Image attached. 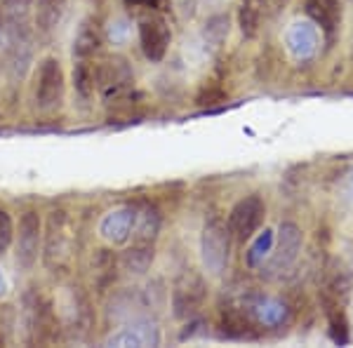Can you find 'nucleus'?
I'll use <instances>...</instances> for the list:
<instances>
[{
    "instance_id": "nucleus-1",
    "label": "nucleus",
    "mask_w": 353,
    "mask_h": 348,
    "mask_svg": "<svg viewBox=\"0 0 353 348\" xmlns=\"http://www.w3.org/2000/svg\"><path fill=\"white\" fill-rule=\"evenodd\" d=\"M353 296V276L341 259H330L323 268L321 306L327 320V334L334 344L346 346L351 341L349 306Z\"/></svg>"
},
{
    "instance_id": "nucleus-2",
    "label": "nucleus",
    "mask_w": 353,
    "mask_h": 348,
    "mask_svg": "<svg viewBox=\"0 0 353 348\" xmlns=\"http://www.w3.org/2000/svg\"><path fill=\"white\" fill-rule=\"evenodd\" d=\"M76 256V226L71 216L54 209L48 216L43 236V261L52 273L68 271Z\"/></svg>"
},
{
    "instance_id": "nucleus-3",
    "label": "nucleus",
    "mask_w": 353,
    "mask_h": 348,
    "mask_svg": "<svg viewBox=\"0 0 353 348\" xmlns=\"http://www.w3.org/2000/svg\"><path fill=\"white\" fill-rule=\"evenodd\" d=\"M59 318L52 306V301L45 296L38 287H28L21 299V329L24 341L31 346H43L57 336Z\"/></svg>"
},
{
    "instance_id": "nucleus-4",
    "label": "nucleus",
    "mask_w": 353,
    "mask_h": 348,
    "mask_svg": "<svg viewBox=\"0 0 353 348\" xmlns=\"http://www.w3.org/2000/svg\"><path fill=\"white\" fill-rule=\"evenodd\" d=\"M301 245H304V233L294 221H283L273 240L269 264L264 266L261 276L266 280H283L294 271L301 254Z\"/></svg>"
},
{
    "instance_id": "nucleus-5",
    "label": "nucleus",
    "mask_w": 353,
    "mask_h": 348,
    "mask_svg": "<svg viewBox=\"0 0 353 348\" xmlns=\"http://www.w3.org/2000/svg\"><path fill=\"white\" fill-rule=\"evenodd\" d=\"M134 90L132 64L123 54H111L97 64V92L104 104H116Z\"/></svg>"
},
{
    "instance_id": "nucleus-6",
    "label": "nucleus",
    "mask_w": 353,
    "mask_h": 348,
    "mask_svg": "<svg viewBox=\"0 0 353 348\" xmlns=\"http://www.w3.org/2000/svg\"><path fill=\"white\" fill-rule=\"evenodd\" d=\"M231 231L221 216H210L201 233V259L210 276H221L229 266Z\"/></svg>"
},
{
    "instance_id": "nucleus-7",
    "label": "nucleus",
    "mask_w": 353,
    "mask_h": 348,
    "mask_svg": "<svg viewBox=\"0 0 353 348\" xmlns=\"http://www.w3.org/2000/svg\"><path fill=\"white\" fill-rule=\"evenodd\" d=\"M172 313L176 320H193L208 299V280L193 268L176 276L172 285Z\"/></svg>"
},
{
    "instance_id": "nucleus-8",
    "label": "nucleus",
    "mask_w": 353,
    "mask_h": 348,
    "mask_svg": "<svg viewBox=\"0 0 353 348\" xmlns=\"http://www.w3.org/2000/svg\"><path fill=\"white\" fill-rule=\"evenodd\" d=\"M64 68H61L57 57H45L36 68V78H33V99L36 106L45 113H52L64 101Z\"/></svg>"
},
{
    "instance_id": "nucleus-9",
    "label": "nucleus",
    "mask_w": 353,
    "mask_h": 348,
    "mask_svg": "<svg viewBox=\"0 0 353 348\" xmlns=\"http://www.w3.org/2000/svg\"><path fill=\"white\" fill-rule=\"evenodd\" d=\"M266 216V203L264 198L252 193V196L241 198L229 212V231L231 238H236L238 243H248L254 238V233L259 231L261 224H264Z\"/></svg>"
},
{
    "instance_id": "nucleus-10",
    "label": "nucleus",
    "mask_w": 353,
    "mask_h": 348,
    "mask_svg": "<svg viewBox=\"0 0 353 348\" xmlns=\"http://www.w3.org/2000/svg\"><path fill=\"white\" fill-rule=\"evenodd\" d=\"M137 31H139V45L146 59L163 61L170 50V43H172V28H170L168 19L149 10V14L139 19Z\"/></svg>"
},
{
    "instance_id": "nucleus-11",
    "label": "nucleus",
    "mask_w": 353,
    "mask_h": 348,
    "mask_svg": "<svg viewBox=\"0 0 353 348\" xmlns=\"http://www.w3.org/2000/svg\"><path fill=\"white\" fill-rule=\"evenodd\" d=\"M41 245H43V221L38 212H24L19 219V231H17V266L21 271H33V266L38 264L41 256Z\"/></svg>"
},
{
    "instance_id": "nucleus-12",
    "label": "nucleus",
    "mask_w": 353,
    "mask_h": 348,
    "mask_svg": "<svg viewBox=\"0 0 353 348\" xmlns=\"http://www.w3.org/2000/svg\"><path fill=\"white\" fill-rule=\"evenodd\" d=\"M285 48L292 59L309 61L318 54L321 48V31L311 19H297L285 31Z\"/></svg>"
},
{
    "instance_id": "nucleus-13",
    "label": "nucleus",
    "mask_w": 353,
    "mask_h": 348,
    "mask_svg": "<svg viewBox=\"0 0 353 348\" xmlns=\"http://www.w3.org/2000/svg\"><path fill=\"white\" fill-rule=\"evenodd\" d=\"M92 304L85 296L81 287H68L64 299H61V318L68 332L85 336L90 332V325H92Z\"/></svg>"
},
{
    "instance_id": "nucleus-14",
    "label": "nucleus",
    "mask_w": 353,
    "mask_h": 348,
    "mask_svg": "<svg viewBox=\"0 0 353 348\" xmlns=\"http://www.w3.org/2000/svg\"><path fill=\"white\" fill-rule=\"evenodd\" d=\"M134 216H137V207H132V205H123V207H116V209H111V212H106L99 221L101 240L109 243L111 247H123V245H128L130 238H132Z\"/></svg>"
},
{
    "instance_id": "nucleus-15",
    "label": "nucleus",
    "mask_w": 353,
    "mask_h": 348,
    "mask_svg": "<svg viewBox=\"0 0 353 348\" xmlns=\"http://www.w3.org/2000/svg\"><path fill=\"white\" fill-rule=\"evenodd\" d=\"M109 346H134V348H153L161 346V329L153 320H132L125 325L123 329H118L116 334H111L106 339Z\"/></svg>"
},
{
    "instance_id": "nucleus-16",
    "label": "nucleus",
    "mask_w": 353,
    "mask_h": 348,
    "mask_svg": "<svg viewBox=\"0 0 353 348\" xmlns=\"http://www.w3.org/2000/svg\"><path fill=\"white\" fill-rule=\"evenodd\" d=\"M254 316L250 306L238 304H224L219 311V327L221 334L229 339H250L254 336Z\"/></svg>"
},
{
    "instance_id": "nucleus-17",
    "label": "nucleus",
    "mask_w": 353,
    "mask_h": 348,
    "mask_svg": "<svg viewBox=\"0 0 353 348\" xmlns=\"http://www.w3.org/2000/svg\"><path fill=\"white\" fill-rule=\"evenodd\" d=\"M304 10L327 41H332L341 24V0H304Z\"/></svg>"
},
{
    "instance_id": "nucleus-18",
    "label": "nucleus",
    "mask_w": 353,
    "mask_h": 348,
    "mask_svg": "<svg viewBox=\"0 0 353 348\" xmlns=\"http://www.w3.org/2000/svg\"><path fill=\"white\" fill-rule=\"evenodd\" d=\"M161 212L153 205H137L134 228H132V245H156L161 236Z\"/></svg>"
},
{
    "instance_id": "nucleus-19",
    "label": "nucleus",
    "mask_w": 353,
    "mask_h": 348,
    "mask_svg": "<svg viewBox=\"0 0 353 348\" xmlns=\"http://www.w3.org/2000/svg\"><path fill=\"white\" fill-rule=\"evenodd\" d=\"M250 311H252L254 320L259 325H266V327H278L288 320L290 308L283 299H276V296H254L250 301Z\"/></svg>"
},
{
    "instance_id": "nucleus-20",
    "label": "nucleus",
    "mask_w": 353,
    "mask_h": 348,
    "mask_svg": "<svg viewBox=\"0 0 353 348\" xmlns=\"http://www.w3.org/2000/svg\"><path fill=\"white\" fill-rule=\"evenodd\" d=\"M101 41H104V33H101L99 24L88 17V19L81 21L76 31V38H73V57L76 59H90L92 54L99 52Z\"/></svg>"
},
{
    "instance_id": "nucleus-21",
    "label": "nucleus",
    "mask_w": 353,
    "mask_h": 348,
    "mask_svg": "<svg viewBox=\"0 0 353 348\" xmlns=\"http://www.w3.org/2000/svg\"><path fill=\"white\" fill-rule=\"evenodd\" d=\"M36 12V26L41 33H52L61 24L66 12V0H36L33 5Z\"/></svg>"
},
{
    "instance_id": "nucleus-22",
    "label": "nucleus",
    "mask_w": 353,
    "mask_h": 348,
    "mask_svg": "<svg viewBox=\"0 0 353 348\" xmlns=\"http://www.w3.org/2000/svg\"><path fill=\"white\" fill-rule=\"evenodd\" d=\"M153 252L151 245H132L130 249H125L123 256L118 259V266L123 268L125 273H130V276H141V273H146L153 264Z\"/></svg>"
},
{
    "instance_id": "nucleus-23",
    "label": "nucleus",
    "mask_w": 353,
    "mask_h": 348,
    "mask_svg": "<svg viewBox=\"0 0 353 348\" xmlns=\"http://www.w3.org/2000/svg\"><path fill=\"white\" fill-rule=\"evenodd\" d=\"M73 90L78 96L90 99L97 90V64L90 59H78L73 64Z\"/></svg>"
},
{
    "instance_id": "nucleus-24",
    "label": "nucleus",
    "mask_w": 353,
    "mask_h": 348,
    "mask_svg": "<svg viewBox=\"0 0 353 348\" xmlns=\"http://www.w3.org/2000/svg\"><path fill=\"white\" fill-rule=\"evenodd\" d=\"M261 14H264V0H243L238 12V26L245 38H254L259 33Z\"/></svg>"
},
{
    "instance_id": "nucleus-25",
    "label": "nucleus",
    "mask_w": 353,
    "mask_h": 348,
    "mask_svg": "<svg viewBox=\"0 0 353 348\" xmlns=\"http://www.w3.org/2000/svg\"><path fill=\"white\" fill-rule=\"evenodd\" d=\"M118 271V259L113 256L109 249H97L94 254V266H92V278L99 289H106L109 285L116 280Z\"/></svg>"
},
{
    "instance_id": "nucleus-26",
    "label": "nucleus",
    "mask_w": 353,
    "mask_h": 348,
    "mask_svg": "<svg viewBox=\"0 0 353 348\" xmlns=\"http://www.w3.org/2000/svg\"><path fill=\"white\" fill-rule=\"evenodd\" d=\"M273 240H276V233H273L271 228H264L261 233H257V238L250 243L248 252H245V264H248L250 268L264 266V259L271 254Z\"/></svg>"
},
{
    "instance_id": "nucleus-27",
    "label": "nucleus",
    "mask_w": 353,
    "mask_h": 348,
    "mask_svg": "<svg viewBox=\"0 0 353 348\" xmlns=\"http://www.w3.org/2000/svg\"><path fill=\"white\" fill-rule=\"evenodd\" d=\"M33 5L36 0H3L0 3V17L8 26H24L28 14L33 12Z\"/></svg>"
},
{
    "instance_id": "nucleus-28",
    "label": "nucleus",
    "mask_w": 353,
    "mask_h": 348,
    "mask_svg": "<svg viewBox=\"0 0 353 348\" xmlns=\"http://www.w3.org/2000/svg\"><path fill=\"white\" fill-rule=\"evenodd\" d=\"M229 17L226 14H214L212 19H208V24L203 28V38L208 45H212V48H219V45H224V41L229 38Z\"/></svg>"
},
{
    "instance_id": "nucleus-29",
    "label": "nucleus",
    "mask_w": 353,
    "mask_h": 348,
    "mask_svg": "<svg viewBox=\"0 0 353 348\" xmlns=\"http://www.w3.org/2000/svg\"><path fill=\"white\" fill-rule=\"evenodd\" d=\"M130 33H132V24H130V19H125V17H116V19L106 26V36H109V41L113 45H123L130 38Z\"/></svg>"
},
{
    "instance_id": "nucleus-30",
    "label": "nucleus",
    "mask_w": 353,
    "mask_h": 348,
    "mask_svg": "<svg viewBox=\"0 0 353 348\" xmlns=\"http://www.w3.org/2000/svg\"><path fill=\"white\" fill-rule=\"evenodd\" d=\"M12 240H14L12 216L5 212V209H0V254H5L10 247H12Z\"/></svg>"
},
{
    "instance_id": "nucleus-31",
    "label": "nucleus",
    "mask_w": 353,
    "mask_h": 348,
    "mask_svg": "<svg viewBox=\"0 0 353 348\" xmlns=\"http://www.w3.org/2000/svg\"><path fill=\"white\" fill-rule=\"evenodd\" d=\"M125 5H130V8H141V10H151V12H158V10H165L168 0H125Z\"/></svg>"
},
{
    "instance_id": "nucleus-32",
    "label": "nucleus",
    "mask_w": 353,
    "mask_h": 348,
    "mask_svg": "<svg viewBox=\"0 0 353 348\" xmlns=\"http://www.w3.org/2000/svg\"><path fill=\"white\" fill-rule=\"evenodd\" d=\"M341 198L353 203V170L344 176V181H341Z\"/></svg>"
},
{
    "instance_id": "nucleus-33",
    "label": "nucleus",
    "mask_w": 353,
    "mask_h": 348,
    "mask_svg": "<svg viewBox=\"0 0 353 348\" xmlns=\"http://www.w3.org/2000/svg\"><path fill=\"white\" fill-rule=\"evenodd\" d=\"M8 294V278H5V273H3V268H0V299Z\"/></svg>"
},
{
    "instance_id": "nucleus-34",
    "label": "nucleus",
    "mask_w": 353,
    "mask_h": 348,
    "mask_svg": "<svg viewBox=\"0 0 353 348\" xmlns=\"http://www.w3.org/2000/svg\"><path fill=\"white\" fill-rule=\"evenodd\" d=\"M0 50H3V41H0Z\"/></svg>"
},
{
    "instance_id": "nucleus-35",
    "label": "nucleus",
    "mask_w": 353,
    "mask_h": 348,
    "mask_svg": "<svg viewBox=\"0 0 353 348\" xmlns=\"http://www.w3.org/2000/svg\"><path fill=\"white\" fill-rule=\"evenodd\" d=\"M278 3H285V0H278Z\"/></svg>"
}]
</instances>
